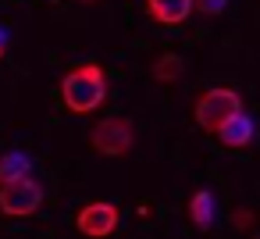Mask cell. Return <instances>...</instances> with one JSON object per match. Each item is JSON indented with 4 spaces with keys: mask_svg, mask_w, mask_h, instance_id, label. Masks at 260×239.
<instances>
[{
    "mask_svg": "<svg viewBox=\"0 0 260 239\" xmlns=\"http://www.w3.org/2000/svg\"><path fill=\"white\" fill-rule=\"evenodd\" d=\"M29 171H32V161H29L22 150H15V154H4V157H0V186L18 182V178H25Z\"/></svg>",
    "mask_w": 260,
    "mask_h": 239,
    "instance_id": "ba28073f",
    "label": "cell"
},
{
    "mask_svg": "<svg viewBox=\"0 0 260 239\" xmlns=\"http://www.w3.org/2000/svg\"><path fill=\"white\" fill-rule=\"evenodd\" d=\"M228 0H192V8H200L203 15H221Z\"/></svg>",
    "mask_w": 260,
    "mask_h": 239,
    "instance_id": "8fae6325",
    "label": "cell"
},
{
    "mask_svg": "<svg viewBox=\"0 0 260 239\" xmlns=\"http://www.w3.org/2000/svg\"><path fill=\"white\" fill-rule=\"evenodd\" d=\"M61 100L72 114H93L107 100V75L100 65H75L61 79Z\"/></svg>",
    "mask_w": 260,
    "mask_h": 239,
    "instance_id": "6da1fadb",
    "label": "cell"
},
{
    "mask_svg": "<svg viewBox=\"0 0 260 239\" xmlns=\"http://www.w3.org/2000/svg\"><path fill=\"white\" fill-rule=\"evenodd\" d=\"M182 72H185V65H182V57H178V54H160V57L150 65V75H153L157 82H164V86L178 82V79H182Z\"/></svg>",
    "mask_w": 260,
    "mask_h": 239,
    "instance_id": "30bf717a",
    "label": "cell"
},
{
    "mask_svg": "<svg viewBox=\"0 0 260 239\" xmlns=\"http://www.w3.org/2000/svg\"><path fill=\"white\" fill-rule=\"evenodd\" d=\"M79 4H96V0H79Z\"/></svg>",
    "mask_w": 260,
    "mask_h": 239,
    "instance_id": "5bb4252c",
    "label": "cell"
},
{
    "mask_svg": "<svg viewBox=\"0 0 260 239\" xmlns=\"http://www.w3.org/2000/svg\"><path fill=\"white\" fill-rule=\"evenodd\" d=\"M75 228L89 239H104L118 228V207L107 203V200H96V203H86L79 214H75Z\"/></svg>",
    "mask_w": 260,
    "mask_h": 239,
    "instance_id": "5b68a950",
    "label": "cell"
},
{
    "mask_svg": "<svg viewBox=\"0 0 260 239\" xmlns=\"http://www.w3.org/2000/svg\"><path fill=\"white\" fill-rule=\"evenodd\" d=\"M146 15L157 25H182L192 15V0H146Z\"/></svg>",
    "mask_w": 260,
    "mask_h": 239,
    "instance_id": "52a82bcc",
    "label": "cell"
},
{
    "mask_svg": "<svg viewBox=\"0 0 260 239\" xmlns=\"http://www.w3.org/2000/svg\"><path fill=\"white\" fill-rule=\"evenodd\" d=\"M232 221H235V228H239V232H246V228H253V211H249V207H239Z\"/></svg>",
    "mask_w": 260,
    "mask_h": 239,
    "instance_id": "7c38bea8",
    "label": "cell"
},
{
    "mask_svg": "<svg viewBox=\"0 0 260 239\" xmlns=\"http://www.w3.org/2000/svg\"><path fill=\"white\" fill-rule=\"evenodd\" d=\"M40 207H43V186L32 175L0 186V214L4 218H29Z\"/></svg>",
    "mask_w": 260,
    "mask_h": 239,
    "instance_id": "277c9868",
    "label": "cell"
},
{
    "mask_svg": "<svg viewBox=\"0 0 260 239\" xmlns=\"http://www.w3.org/2000/svg\"><path fill=\"white\" fill-rule=\"evenodd\" d=\"M242 111V97L235 93V89H228V86H214V89H207V93H200L196 97V104H192V122L203 129V132H217L232 114H239Z\"/></svg>",
    "mask_w": 260,
    "mask_h": 239,
    "instance_id": "7a4b0ae2",
    "label": "cell"
},
{
    "mask_svg": "<svg viewBox=\"0 0 260 239\" xmlns=\"http://www.w3.org/2000/svg\"><path fill=\"white\" fill-rule=\"evenodd\" d=\"M253 132H256V129H253V118L239 111V114H232L214 136L221 139V146H228V150H242L246 143H253Z\"/></svg>",
    "mask_w": 260,
    "mask_h": 239,
    "instance_id": "8992f818",
    "label": "cell"
},
{
    "mask_svg": "<svg viewBox=\"0 0 260 239\" xmlns=\"http://www.w3.org/2000/svg\"><path fill=\"white\" fill-rule=\"evenodd\" d=\"M189 218H192V225L203 228V232L214 225V196H210L207 189H200V193L189 196Z\"/></svg>",
    "mask_w": 260,
    "mask_h": 239,
    "instance_id": "9c48e42d",
    "label": "cell"
},
{
    "mask_svg": "<svg viewBox=\"0 0 260 239\" xmlns=\"http://www.w3.org/2000/svg\"><path fill=\"white\" fill-rule=\"evenodd\" d=\"M4 54H8V33L0 29V57H4Z\"/></svg>",
    "mask_w": 260,
    "mask_h": 239,
    "instance_id": "4fadbf2b",
    "label": "cell"
},
{
    "mask_svg": "<svg viewBox=\"0 0 260 239\" xmlns=\"http://www.w3.org/2000/svg\"><path fill=\"white\" fill-rule=\"evenodd\" d=\"M89 146L100 154V157H128L132 146H136V125L121 114L114 118H100L89 132Z\"/></svg>",
    "mask_w": 260,
    "mask_h": 239,
    "instance_id": "3957f363",
    "label": "cell"
}]
</instances>
